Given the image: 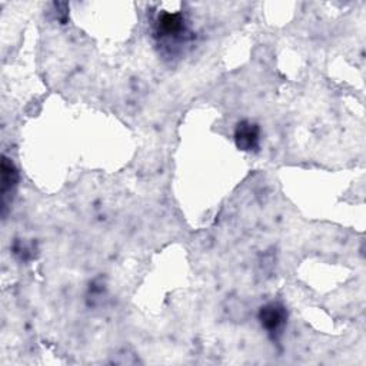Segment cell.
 <instances>
[{"instance_id":"6da1fadb","label":"cell","mask_w":366,"mask_h":366,"mask_svg":"<svg viewBox=\"0 0 366 366\" xmlns=\"http://www.w3.org/2000/svg\"><path fill=\"white\" fill-rule=\"evenodd\" d=\"M259 320L262 327L272 337H277V335L282 333L287 320L286 307L279 302H269L260 307Z\"/></svg>"},{"instance_id":"7a4b0ae2","label":"cell","mask_w":366,"mask_h":366,"mask_svg":"<svg viewBox=\"0 0 366 366\" xmlns=\"http://www.w3.org/2000/svg\"><path fill=\"white\" fill-rule=\"evenodd\" d=\"M184 17L182 13L163 11L156 20V36L163 40H183L186 33Z\"/></svg>"},{"instance_id":"3957f363","label":"cell","mask_w":366,"mask_h":366,"mask_svg":"<svg viewBox=\"0 0 366 366\" xmlns=\"http://www.w3.org/2000/svg\"><path fill=\"white\" fill-rule=\"evenodd\" d=\"M234 142L240 150H256L259 146V126L247 120L237 123L234 130Z\"/></svg>"},{"instance_id":"277c9868","label":"cell","mask_w":366,"mask_h":366,"mask_svg":"<svg viewBox=\"0 0 366 366\" xmlns=\"http://www.w3.org/2000/svg\"><path fill=\"white\" fill-rule=\"evenodd\" d=\"M19 182V172L13 162L6 156L1 157V197H3V212H6L7 202L13 194Z\"/></svg>"}]
</instances>
